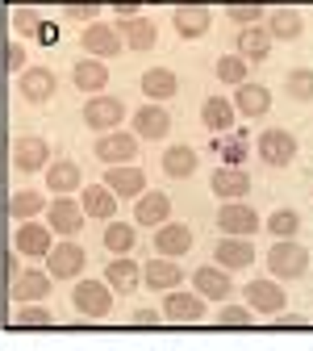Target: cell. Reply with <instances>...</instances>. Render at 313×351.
I'll return each mask as SVG.
<instances>
[{
    "label": "cell",
    "mask_w": 313,
    "mask_h": 351,
    "mask_svg": "<svg viewBox=\"0 0 313 351\" xmlns=\"http://www.w3.org/2000/svg\"><path fill=\"white\" fill-rule=\"evenodd\" d=\"M230 25H259L263 21V5H255V0H242V5H230L226 9Z\"/></svg>",
    "instance_id": "obj_43"
},
{
    "label": "cell",
    "mask_w": 313,
    "mask_h": 351,
    "mask_svg": "<svg viewBox=\"0 0 313 351\" xmlns=\"http://www.w3.org/2000/svg\"><path fill=\"white\" fill-rule=\"evenodd\" d=\"M267 109H272V93H267L263 84H251V80H247V84L234 88V113H238V117H251V121H255V117H263Z\"/></svg>",
    "instance_id": "obj_28"
},
{
    "label": "cell",
    "mask_w": 313,
    "mask_h": 351,
    "mask_svg": "<svg viewBox=\"0 0 313 351\" xmlns=\"http://www.w3.org/2000/svg\"><path fill=\"white\" fill-rule=\"evenodd\" d=\"M159 322H163L159 310H134L129 314V326H159Z\"/></svg>",
    "instance_id": "obj_48"
},
{
    "label": "cell",
    "mask_w": 313,
    "mask_h": 351,
    "mask_svg": "<svg viewBox=\"0 0 313 351\" xmlns=\"http://www.w3.org/2000/svg\"><path fill=\"white\" fill-rule=\"evenodd\" d=\"M134 243H138V234H134V222H113V217H109L105 247H109L113 255H134Z\"/></svg>",
    "instance_id": "obj_37"
},
{
    "label": "cell",
    "mask_w": 313,
    "mask_h": 351,
    "mask_svg": "<svg viewBox=\"0 0 313 351\" xmlns=\"http://www.w3.org/2000/svg\"><path fill=\"white\" fill-rule=\"evenodd\" d=\"M47 163H51V147H47V138H38V134L17 138V147H13V167H17L21 176L47 171Z\"/></svg>",
    "instance_id": "obj_23"
},
{
    "label": "cell",
    "mask_w": 313,
    "mask_h": 351,
    "mask_svg": "<svg viewBox=\"0 0 313 351\" xmlns=\"http://www.w3.org/2000/svg\"><path fill=\"white\" fill-rule=\"evenodd\" d=\"M67 17L88 25V21H97V5H71V9H67Z\"/></svg>",
    "instance_id": "obj_49"
},
{
    "label": "cell",
    "mask_w": 313,
    "mask_h": 351,
    "mask_svg": "<svg viewBox=\"0 0 313 351\" xmlns=\"http://www.w3.org/2000/svg\"><path fill=\"white\" fill-rule=\"evenodd\" d=\"M238 55L247 63H263L267 55H272V34H267V25H242V34H238Z\"/></svg>",
    "instance_id": "obj_33"
},
{
    "label": "cell",
    "mask_w": 313,
    "mask_h": 351,
    "mask_svg": "<svg viewBox=\"0 0 313 351\" xmlns=\"http://www.w3.org/2000/svg\"><path fill=\"white\" fill-rule=\"evenodd\" d=\"M242 301L255 310V318H272V314H280L284 305H288V293L280 289V280L272 276V280H251L247 289H242Z\"/></svg>",
    "instance_id": "obj_6"
},
{
    "label": "cell",
    "mask_w": 313,
    "mask_h": 351,
    "mask_svg": "<svg viewBox=\"0 0 313 351\" xmlns=\"http://www.w3.org/2000/svg\"><path fill=\"white\" fill-rule=\"evenodd\" d=\"M217 322H221V326H251V322H259V318H255V310H251L247 301H226V305L217 310Z\"/></svg>",
    "instance_id": "obj_41"
},
{
    "label": "cell",
    "mask_w": 313,
    "mask_h": 351,
    "mask_svg": "<svg viewBox=\"0 0 313 351\" xmlns=\"http://www.w3.org/2000/svg\"><path fill=\"white\" fill-rule=\"evenodd\" d=\"M288 97L292 101H313V71L309 67L288 71Z\"/></svg>",
    "instance_id": "obj_42"
},
{
    "label": "cell",
    "mask_w": 313,
    "mask_h": 351,
    "mask_svg": "<svg viewBox=\"0 0 313 351\" xmlns=\"http://www.w3.org/2000/svg\"><path fill=\"white\" fill-rule=\"evenodd\" d=\"M5 63H9V71H25V67H29V55H25V47H21V42H9Z\"/></svg>",
    "instance_id": "obj_46"
},
{
    "label": "cell",
    "mask_w": 313,
    "mask_h": 351,
    "mask_svg": "<svg viewBox=\"0 0 313 351\" xmlns=\"http://www.w3.org/2000/svg\"><path fill=\"white\" fill-rule=\"evenodd\" d=\"M267 234H276V239H297V234H301V213H297V209H272V213H267Z\"/></svg>",
    "instance_id": "obj_38"
},
{
    "label": "cell",
    "mask_w": 313,
    "mask_h": 351,
    "mask_svg": "<svg viewBox=\"0 0 313 351\" xmlns=\"http://www.w3.org/2000/svg\"><path fill=\"white\" fill-rule=\"evenodd\" d=\"M192 251V226H184V222H167L163 226H155V255H167V259H184Z\"/></svg>",
    "instance_id": "obj_15"
},
{
    "label": "cell",
    "mask_w": 313,
    "mask_h": 351,
    "mask_svg": "<svg viewBox=\"0 0 313 351\" xmlns=\"http://www.w3.org/2000/svg\"><path fill=\"white\" fill-rule=\"evenodd\" d=\"M84 189V167L75 159H55L47 163V193L55 197H75Z\"/></svg>",
    "instance_id": "obj_18"
},
{
    "label": "cell",
    "mask_w": 313,
    "mask_h": 351,
    "mask_svg": "<svg viewBox=\"0 0 313 351\" xmlns=\"http://www.w3.org/2000/svg\"><path fill=\"white\" fill-rule=\"evenodd\" d=\"M79 209H84V217L109 222V217L117 213V197L109 193V184H84L79 189Z\"/></svg>",
    "instance_id": "obj_29"
},
{
    "label": "cell",
    "mask_w": 313,
    "mask_h": 351,
    "mask_svg": "<svg viewBox=\"0 0 313 351\" xmlns=\"http://www.w3.org/2000/svg\"><path fill=\"white\" fill-rule=\"evenodd\" d=\"M192 289H197L205 301H226V297L234 293V280H230V272L221 268V263H209V268H197V272H192Z\"/></svg>",
    "instance_id": "obj_25"
},
{
    "label": "cell",
    "mask_w": 313,
    "mask_h": 351,
    "mask_svg": "<svg viewBox=\"0 0 313 351\" xmlns=\"http://www.w3.org/2000/svg\"><path fill=\"white\" fill-rule=\"evenodd\" d=\"M105 184H109L113 197L134 201L138 193H147V171L138 167V159H134V163H113V167L105 171Z\"/></svg>",
    "instance_id": "obj_12"
},
{
    "label": "cell",
    "mask_w": 313,
    "mask_h": 351,
    "mask_svg": "<svg viewBox=\"0 0 313 351\" xmlns=\"http://www.w3.org/2000/svg\"><path fill=\"white\" fill-rule=\"evenodd\" d=\"M171 25H175V34L180 38H205L209 29H213V9L209 5H180L171 13Z\"/></svg>",
    "instance_id": "obj_24"
},
{
    "label": "cell",
    "mask_w": 313,
    "mask_h": 351,
    "mask_svg": "<svg viewBox=\"0 0 313 351\" xmlns=\"http://www.w3.org/2000/svg\"><path fill=\"white\" fill-rule=\"evenodd\" d=\"M79 47L92 55V59H117L121 51H125V42H121V34H117V25H105V21H88L84 25V34H79Z\"/></svg>",
    "instance_id": "obj_9"
},
{
    "label": "cell",
    "mask_w": 313,
    "mask_h": 351,
    "mask_svg": "<svg viewBox=\"0 0 313 351\" xmlns=\"http://www.w3.org/2000/svg\"><path fill=\"white\" fill-rule=\"evenodd\" d=\"M51 297V272H38V268H21L13 276V301L25 305V301H47Z\"/></svg>",
    "instance_id": "obj_27"
},
{
    "label": "cell",
    "mask_w": 313,
    "mask_h": 351,
    "mask_svg": "<svg viewBox=\"0 0 313 351\" xmlns=\"http://www.w3.org/2000/svg\"><path fill=\"white\" fill-rule=\"evenodd\" d=\"M159 167H163V176H167V180H188V176H192L201 163H197V151H192V147L175 143V147H167V151H163Z\"/></svg>",
    "instance_id": "obj_32"
},
{
    "label": "cell",
    "mask_w": 313,
    "mask_h": 351,
    "mask_svg": "<svg viewBox=\"0 0 313 351\" xmlns=\"http://www.w3.org/2000/svg\"><path fill=\"white\" fill-rule=\"evenodd\" d=\"M247 75H251V67H247V59H242L238 51L217 59V80H221V84H234V88H238V84H247Z\"/></svg>",
    "instance_id": "obj_40"
},
{
    "label": "cell",
    "mask_w": 313,
    "mask_h": 351,
    "mask_svg": "<svg viewBox=\"0 0 313 351\" xmlns=\"http://www.w3.org/2000/svg\"><path fill=\"white\" fill-rule=\"evenodd\" d=\"M13 29H17V34L42 29V13H38V9H17V13H13Z\"/></svg>",
    "instance_id": "obj_45"
},
{
    "label": "cell",
    "mask_w": 313,
    "mask_h": 351,
    "mask_svg": "<svg viewBox=\"0 0 313 351\" xmlns=\"http://www.w3.org/2000/svg\"><path fill=\"white\" fill-rule=\"evenodd\" d=\"M47 226L55 230V234H79L84 230V209H79V201H71V197H55V201H47Z\"/></svg>",
    "instance_id": "obj_19"
},
{
    "label": "cell",
    "mask_w": 313,
    "mask_h": 351,
    "mask_svg": "<svg viewBox=\"0 0 313 351\" xmlns=\"http://www.w3.org/2000/svg\"><path fill=\"white\" fill-rule=\"evenodd\" d=\"M209 189H213L217 201H242V197L251 193V176H247V167L221 163V167H213V176H209Z\"/></svg>",
    "instance_id": "obj_13"
},
{
    "label": "cell",
    "mask_w": 313,
    "mask_h": 351,
    "mask_svg": "<svg viewBox=\"0 0 313 351\" xmlns=\"http://www.w3.org/2000/svg\"><path fill=\"white\" fill-rule=\"evenodd\" d=\"M272 326H284V330H301L305 326V314H292V310H280V314H272L267 318Z\"/></svg>",
    "instance_id": "obj_47"
},
{
    "label": "cell",
    "mask_w": 313,
    "mask_h": 351,
    "mask_svg": "<svg viewBox=\"0 0 313 351\" xmlns=\"http://www.w3.org/2000/svg\"><path fill=\"white\" fill-rule=\"evenodd\" d=\"M159 314H163V322H175V326H197V322H205V314H209V301L192 289H167L163 293V305H159Z\"/></svg>",
    "instance_id": "obj_1"
},
{
    "label": "cell",
    "mask_w": 313,
    "mask_h": 351,
    "mask_svg": "<svg viewBox=\"0 0 313 351\" xmlns=\"http://www.w3.org/2000/svg\"><path fill=\"white\" fill-rule=\"evenodd\" d=\"M142 285L155 289V293H167L175 285H184V268L180 259H167V255H155L151 263H142Z\"/></svg>",
    "instance_id": "obj_21"
},
{
    "label": "cell",
    "mask_w": 313,
    "mask_h": 351,
    "mask_svg": "<svg viewBox=\"0 0 313 351\" xmlns=\"http://www.w3.org/2000/svg\"><path fill=\"white\" fill-rule=\"evenodd\" d=\"M125 121V101L121 97H109V93H97L92 101H84V125L105 134V130H117Z\"/></svg>",
    "instance_id": "obj_8"
},
{
    "label": "cell",
    "mask_w": 313,
    "mask_h": 351,
    "mask_svg": "<svg viewBox=\"0 0 313 351\" xmlns=\"http://www.w3.org/2000/svg\"><path fill=\"white\" fill-rule=\"evenodd\" d=\"M167 217H171V197H167V193L147 189V193L134 197V226L155 230V226H163V222H167Z\"/></svg>",
    "instance_id": "obj_16"
},
{
    "label": "cell",
    "mask_w": 313,
    "mask_h": 351,
    "mask_svg": "<svg viewBox=\"0 0 313 351\" xmlns=\"http://www.w3.org/2000/svg\"><path fill=\"white\" fill-rule=\"evenodd\" d=\"M117 34L125 42V51H134V55L155 51V42H159V25L151 17H125V21H117Z\"/></svg>",
    "instance_id": "obj_17"
},
{
    "label": "cell",
    "mask_w": 313,
    "mask_h": 351,
    "mask_svg": "<svg viewBox=\"0 0 313 351\" xmlns=\"http://www.w3.org/2000/svg\"><path fill=\"white\" fill-rule=\"evenodd\" d=\"M138 84H142V97L147 101H171L175 93H180V80H175L171 67H147Z\"/></svg>",
    "instance_id": "obj_31"
},
{
    "label": "cell",
    "mask_w": 313,
    "mask_h": 351,
    "mask_svg": "<svg viewBox=\"0 0 313 351\" xmlns=\"http://www.w3.org/2000/svg\"><path fill=\"white\" fill-rule=\"evenodd\" d=\"M17 93L25 97V101H34V105H47L51 97H55V71L51 67H25V71H17Z\"/></svg>",
    "instance_id": "obj_20"
},
{
    "label": "cell",
    "mask_w": 313,
    "mask_h": 351,
    "mask_svg": "<svg viewBox=\"0 0 313 351\" xmlns=\"http://www.w3.org/2000/svg\"><path fill=\"white\" fill-rule=\"evenodd\" d=\"M234 101H226V97H205V105H201V121H205V130H213V134H226V130H234Z\"/></svg>",
    "instance_id": "obj_34"
},
{
    "label": "cell",
    "mask_w": 313,
    "mask_h": 351,
    "mask_svg": "<svg viewBox=\"0 0 313 351\" xmlns=\"http://www.w3.org/2000/svg\"><path fill=\"white\" fill-rule=\"evenodd\" d=\"M92 155L105 163V167H113V163H134L138 159V134L134 130H105V134L92 143Z\"/></svg>",
    "instance_id": "obj_4"
},
{
    "label": "cell",
    "mask_w": 313,
    "mask_h": 351,
    "mask_svg": "<svg viewBox=\"0 0 313 351\" xmlns=\"http://www.w3.org/2000/svg\"><path fill=\"white\" fill-rule=\"evenodd\" d=\"M221 163H234V167H242V159H247V143L242 138H221Z\"/></svg>",
    "instance_id": "obj_44"
},
{
    "label": "cell",
    "mask_w": 313,
    "mask_h": 351,
    "mask_svg": "<svg viewBox=\"0 0 313 351\" xmlns=\"http://www.w3.org/2000/svg\"><path fill=\"white\" fill-rule=\"evenodd\" d=\"M134 134H138V138H147V143H159V138H167V134H171V113H167L159 101H147V105H138V109H134Z\"/></svg>",
    "instance_id": "obj_14"
},
{
    "label": "cell",
    "mask_w": 313,
    "mask_h": 351,
    "mask_svg": "<svg viewBox=\"0 0 313 351\" xmlns=\"http://www.w3.org/2000/svg\"><path fill=\"white\" fill-rule=\"evenodd\" d=\"M255 151H259V159L267 163V167H288L292 159H297V134L292 130H263V134L255 138Z\"/></svg>",
    "instance_id": "obj_7"
},
{
    "label": "cell",
    "mask_w": 313,
    "mask_h": 351,
    "mask_svg": "<svg viewBox=\"0 0 313 351\" xmlns=\"http://www.w3.org/2000/svg\"><path fill=\"white\" fill-rule=\"evenodd\" d=\"M13 322H17L21 330H34V326H51V322H55V314H51L42 301H25V305H17Z\"/></svg>",
    "instance_id": "obj_39"
},
{
    "label": "cell",
    "mask_w": 313,
    "mask_h": 351,
    "mask_svg": "<svg viewBox=\"0 0 313 351\" xmlns=\"http://www.w3.org/2000/svg\"><path fill=\"white\" fill-rule=\"evenodd\" d=\"M55 247V230L42 226L38 217H29V222H17L13 230V251L25 255V259H47V251Z\"/></svg>",
    "instance_id": "obj_10"
},
{
    "label": "cell",
    "mask_w": 313,
    "mask_h": 351,
    "mask_svg": "<svg viewBox=\"0 0 313 351\" xmlns=\"http://www.w3.org/2000/svg\"><path fill=\"white\" fill-rule=\"evenodd\" d=\"M71 301H75V314L79 318H88V322H105L109 314H113V289H109V280H75V289H71Z\"/></svg>",
    "instance_id": "obj_3"
},
{
    "label": "cell",
    "mask_w": 313,
    "mask_h": 351,
    "mask_svg": "<svg viewBox=\"0 0 313 351\" xmlns=\"http://www.w3.org/2000/svg\"><path fill=\"white\" fill-rule=\"evenodd\" d=\"M105 280L113 293H134L142 285V263H134L129 255H113V263L105 268Z\"/></svg>",
    "instance_id": "obj_30"
},
{
    "label": "cell",
    "mask_w": 313,
    "mask_h": 351,
    "mask_svg": "<svg viewBox=\"0 0 313 351\" xmlns=\"http://www.w3.org/2000/svg\"><path fill=\"white\" fill-rule=\"evenodd\" d=\"M213 263H221L226 272H242V268H251V263H255V247H251V239H234V234L217 239V247H213Z\"/></svg>",
    "instance_id": "obj_22"
},
{
    "label": "cell",
    "mask_w": 313,
    "mask_h": 351,
    "mask_svg": "<svg viewBox=\"0 0 313 351\" xmlns=\"http://www.w3.org/2000/svg\"><path fill=\"white\" fill-rule=\"evenodd\" d=\"M217 230L221 234H234V239H251V234H259V213L247 201H221Z\"/></svg>",
    "instance_id": "obj_11"
},
{
    "label": "cell",
    "mask_w": 313,
    "mask_h": 351,
    "mask_svg": "<svg viewBox=\"0 0 313 351\" xmlns=\"http://www.w3.org/2000/svg\"><path fill=\"white\" fill-rule=\"evenodd\" d=\"M71 84L79 88V93H88V97H97V93H105L109 88V67H105V59H79L75 67H71Z\"/></svg>",
    "instance_id": "obj_26"
},
{
    "label": "cell",
    "mask_w": 313,
    "mask_h": 351,
    "mask_svg": "<svg viewBox=\"0 0 313 351\" xmlns=\"http://www.w3.org/2000/svg\"><path fill=\"white\" fill-rule=\"evenodd\" d=\"M84 263H88V251L75 243V239H63L47 251V272L51 280H79L84 276Z\"/></svg>",
    "instance_id": "obj_5"
},
{
    "label": "cell",
    "mask_w": 313,
    "mask_h": 351,
    "mask_svg": "<svg viewBox=\"0 0 313 351\" xmlns=\"http://www.w3.org/2000/svg\"><path fill=\"white\" fill-rule=\"evenodd\" d=\"M267 34H272V42H297L305 34V17L297 9H276L267 17Z\"/></svg>",
    "instance_id": "obj_35"
},
{
    "label": "cell",
    "mask_w": 313,
    "mask_h": 351,
    "mask_svg": "<svg viewBox=\"0 0 313 351\" xmlns=\"http://www.w3.org/2000/svg\"><path fill=\"white\" fill-rule=\"evenodd\" d=\"M117 21H125V17H142V5H138V0H117Z\"/></svg>",
    "instance_id": "obj_50"
},
{
    "label": "cell",
    "mask_w": 313,
    "mask_h": 351,
    "mask_svg": "<svg viewBox=\"0 0 313 351\" xmlns=\"http://www.w3.org/2000/svg\"><path fill=\"white\" fill-rule=\"evenodd\" d=\"M42 209H47V197H42L38 189H17L13 201H9V213L17 217V222H29V217H38Z\"/></svg>",
    "instance_id": "obj_36"
},
{
    "label": "cell",
    "mask_w": 313,
    "mask_h": 351,
    "mask_svg": "<svg viewBox=\"0 0 313 351\" xmlns=\"http://www.w3.org/2000/svg\"><path fill=\"white\" fill-rule=\"evenodd\" d=\"M267 272L276 280H301L309 272V251L297 239H276L267 247Z\"/></svg>",
    "instance_id": "obj_2"
}]
</instances>
